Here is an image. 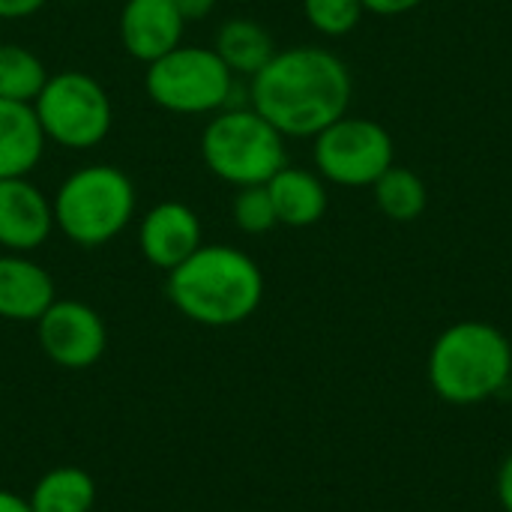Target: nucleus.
Masks as SVG:
<instances>
[{
  "label": "nucleus",
  "mask_w": 512,
  "mask_h": 512,
  "mask_svg": "<svg viewBox=\"0 0 512 512\" xmlns=\"http://www.w3.org/2000/svg\"><path fill=\"white\" fill-rule=\"evenodd\" d=\"M54 300V279L42 264L18 252L0 255V318L36 324Z\"/></svg>",
  "instance_id": "ddd939ff"
},
{
  "label": "nucleus",
  "mask_w": 512,
  "mask_h": 512,
  "mask_svg": "<svg viewBox=\"0 0 512 512\" xmlns=\"http://www.w3.org/2000/svg\"><path fill=\"white\" fill-rule=\"evenodd\" d=\"M510 381H512V366H510Z\"/></svg>",
  "instance_id": "bb28decb"
},
{
  "label": "nucleus",
  "mask_w": 512,
  "mask_h": 512,
  "mask_svg": "<svg viewBox=\"0 0 512 512\" xmlns=\"http://www.w3.org/2000/svg\"><path fill=\"white\" fill-rule=\"evenodd\" d=\"M498 498H501V507L512 512V453L498 471Z\"/></svg>",
  "instance_id": "393cba45"
},
{
  "label": "nucleus",
  "mask_w": 512,
  "mask_h": 512,
  "mask_svg": "<svg viewBox=\"0 0 512 512\" xmlns=\"http://www.w3.org/2000/svg\"><path fill=\"white\" fill-rule=\"evenodd\" d=\"M48 81V69L24 45L0 42V99L33 102Z\"/></svg>",
  "instance_id": "6ab92c4d"
},
{
  "label": "nucleus",
  "mask_w": 512,
  "mask_h": 512,
  "mask_svg": "<svg viewBox=\"0 0 512 512\" xmlns=\"http://www.w3.org/2000/svg\"><path fill=\"white\" fill-rule=\"evenodd\" d=\"M186 18L171 0H126L120 9V42L129 57L153 63L183 42Z\"/></svg>",
  "instance_id": "f8f14e48"
},
{
  "label": "nucleus",
  "mask_w": 512,
  "mask_h": 512,
  "mask_svg": "<svg viewBox=\"0 0 512 512\" xmlns=\"http://www.w3.org/2000/svg\"><path fill=\"white\" fill-rule=\"evenodd\" d=\"M351 72L342 57L318 45L276 51L249 78V105L285 138H315L348 114Z\"/></svg>",
  "instance_id": "f257e3e1"
},
{
  "label": "nucleus",
  "mask_w": 512,
  "mask_h": 512,
  "mask_svg": "<svg viewBox=\"0 0 512 512\" xmlns=\"http://www.w3.org/2000/svg\"><path fill=\"white\" fill-rule=\"evenodd\" d=\"M54 231V207L48 195L27 177L0 180V249L27 255Z\"/></svg>",
  "instance_id": "9b49d317"
},
{
  "label": "nucleus",
  "mask_w": 512,
  "mask_h": 512,
  "mask_svg": "<svg viewBox=\"0 0 512 512\" xmlns=\"http://www.w3.org/2000/svg\"><path fill=\"white\" fill-rule=\"evenodd\" d=\"M510 339L486 321L447 327L429 351V384L450 405H480L510 384Z\"/></svg>",
  "instance_id": "7ed1b4c3"
},
{
  "label": "nucleus",
  "mask_w": 512,
  "mask_h": 512,
  "mask_svg": "<svg viewBox=\"0 0 512 512\" xmlns=\"http://www.w3.org/2000/svg\"><path fill=\"white\" fill-rule=\"evenodd\" d=\"M201 159L213 177L237 189L258 186L288 165L285 135L252 105L222 108L201 132Z\"/></svg>",
  "instance_id": "39448f33"
},
{
  "label": "nucleus",
  "mask_w": 512,
  "mask_h": 512,
  "mask_svg": "<svg viewBox=\"0 0 512 512\" xmlns=\"http://www.w3.org/2000/svg\"><path fill=\"white\" fill-rule=\"evenodd\" d=\"M201 240V219L183 201H159L144 213L138 228V246L144 258L165 273L180 267L192 252H198L204 246Z\"/></svg>",
  "instance_id": "9d476101"
},
{
  "label": "nucleus",
  "mask_w": 512,
  "mask_h": 512,
  "mask_svg": "<svg viewBox=\"0 0 512 512\" xmlns=\"http://www.w3.org/2000/svg\"><path fill=\"white\" fill-rule=\"evenodd\" d=\"M267 192L273 198L279 225H288V228H309L321 222L330 204L324 177L297 165L279 168L267 180Z\"/></svg>",
  "instance_id": "2eb2a0df"
},
{
  "label": "nucleus",
  "mask_w": 512,
  "mask_h": 512,
  "mask_svg": "<svg viewBox=\"0 0 512 512\" xmlns=\"http://www.w3.org/2000/svg\"><path fill=\"white\" fill-rule=\"evenodd\" d=\"M0 512H33L30 510V501H24L21 495L9 492V489H0Z\"/></svg>",
  "instance_id": "a878e982"
},
{
  "label": "nucleus",
  "mask_w": 512,
  "mask_h": 512,
  "mask_svg": "<svg viewBox=\"0 0 512 512\" xmlns=\"http://www.w3.org/2000/svg\"><path fill=\"white\" fill-rule=\"evenodd\" d=\"M312 156L324 180L360 189L396 165V144L381 123L345 114L315 135Z\"/></svg>",
  "instance_id": "6e6552de"
},
{
  "label": "nucleus",
  "mask_w": 512,
  "mask_h": 512,
  "mask_svg": "<svg viewBox=\"0 0 512 512\" xmlns=\"http://www.w3.org/2000/svg\"><path fill=\"white\" fill-rule=\"evenodd\" d=\"M144 90L153 105L171 114H216L231 99L234 72L213 48L180 42L159 60L147 63Z\"/></svg>",
  "instance_id": "423d86ee"
},
{
  "label": "nucleus",
  "mask_w": 512,
  "mask_h": 512,
  "mask_svg": "<svg viewBox=\"0 0 512 512\" xmlns=\"http://www.w3.org/2000/svg\"><path fill=\"white\" fill-rule=\"evenodd\" d=\"M213 51L222 57V63L243 78H252L255 72H261L273 54L279 51L270 30L255 21V18H228L219 30H216V42Z\"/></svg>",
  "instance_id": "dca6fc26"
},
{
  "label": "nucleus",
  "mask_w": 512,
  "mask_h": 512,
  "mask_svg": "<svg viewBox=\"0 0 512 512\" xmlns=\"http://www.w3.org/2000/svg\"><path fill=\"white\" fill-rule=\"evenodd\" d=\"M33 111L51 144L66 150H93L111 132L114 108L108 90L81 69L48 75L33 99Z\"/></svg>",
  "instance_id": "0eeeda50"
},
{
  "label": "nucleus",
  "mask_w": 512,
  "mask_h": 512,
  "mask_svg": "<svg viewBox=\"0 0 512 512\" xmlns=\"http://www.w3.org/2000/svg\"><path fill=\"white\" fill-rule=\"evenodd\" d=\"M48 0H0V18L3 21H18L36 15Z\"/></svg>",
  "instance_id": "4be33fe9"
},
{
  "label": "nucleus",
  "mask_w": 512,
  "mask_h": 512,
  "mask_svg": "<svg viewBox=\"0 0 512 512\" xmlns=\"http://www.w3.org/2000/svg\"><path fill=\"white\" fill-rule=\"evenodd\" d=\"M372 192H375L378 210L393 222H414L423 216V210L429 204V192H426V183L420 180V174H414L411 168H402V165H390L372 183Z\"/></svg>",
  "instance_id": "a211bd4d"
},
{
  "label": "nucleus",
  "mask_w": 512,
  "mask_h": 512,
  "mask_svg": "<svg viewBox=\"0 0 512 512\" xmlns=\"http://www.w3.org/2000/svg\"><path fill=\"white\" fill-rule=\"evenodd\" d=\"M45 144L48 138L33 102L0 99V180L30 177V171L42 162Z\"/></svg>",
  "instance_id": "4468645a"
},
{
  "label": "nucleus",
  "mask_w": 512,
  "mask_h": 512,
  "mask_svg": "<svg viewBox=\"0 0 512 512\" xmlns=\"http://www.w3.org/2000/svg\"><path fill=\"white\" fill-rule=\"evenodd\" d=\"M54 228L84 249L111 243L135 216L138 195L126 171L117 165H84L72 171L51 198Z\"/></svg>",
  "instance_id": "20e7f679"
},
{
  "label": "nucleus",
  "mask_w": 512,
  "mask_h": 512,
  "mask_svg": "<svg viewBox=\"0 0 512 512\" xmlns=\"http://www.w3.org/2000/svg\"><path fill=\"white\" fill-rule=\"evenodd\" d=\"M363 0H303L306 21L324 36H345L363 18Z\"/></svg>",
  "instance_id": "412c9836"
},
{
  "label": "nucleus",
  "mask_w": 512,
  "mask_h": 512,
  "mask_svg": "<svg viewBox=\"0 0 512 512\" xmlns=\"http://www.w3.org/2000/svg\"><path fill=\"white\" fill-rule=\"evenodd\" d=\"M168 300L201 327H237L264 300V273L234 246H201L168 273Z\"/></svg>",
  "instance_id": "f03ea898"
},
{
  "label": "nucleus",
  "mask_w": 512,
  "mask_h": 512,
  "mask_svg": "<svg viewBox=\"0 0 512 512\" xmlns=\"http://www.w3.org/2000/svg\"><path fill=\"white\" fill-rule=\"evenodd\" d=\"M231 216H234V225L246 234H267L279 225L267 183L240 186L234 201H231Z\"/></svg>",
  "instance_id": "aec40b11"
},
{
  "label": "nucleus",
  "mask_w": 512,
  "mask_h": 512,
  "mask_svg": "<svg viewBox=\"0 0 512 512\" xmlns=\"http://www.w3.org/2000/svg\"><path fill=\"white\" fill-rule=\"evenodd\" d=\"M177 6V12L186 18V21H198V18H207L216 6V0H171Z\"/></svg>",
  "instance_id": "b1692460"
},
{
  "label": "nucleus",
  "mask_w": 512,
  "mask_h": 512,
  "mask_svg": "<svg viewBox=\"0 0 512 512\" xmlns=\"http://www.w3.org/2000/svg\"><path fill=\"white\" fill-rule=\"evenodd\" d=\"M33 512H93L96 480L84 468H54L30 492Z\"/></svg>",
  "instance_id": "f3484780"
},
{
  "label": "nucleus",
  "mask_w": 512,
  "mask_h": 512,
  "mask_svg": "<svg viewBox=\"0 0 512 512\" xmlns=\"http://www.w3.org/2000/svg\"><path fill=\"white\" fill-rule=\"evenodd\" d=\"M42 354L63 369H87L108 348V330L99 312L81 300H54L36 321Z\"/></svg>",
  "instance_id": "1a4fd4ad"
},
{
  "label": "nucleus",
  "mask_w": 512,
  "mask_h": 512,
  "mask_svg": "<svg viewBox=\"0 0 512 512\" xmlns=\"http://www.w3.org/2000/svg\"><path fill=\"white\" fill-rule=\"evenodd\" d=\"M420 3H426V0H363V9L375 12V15H405V12L417 9Z\"/></svg>",
  "instance_id": "5701e85b"
}]
</instances>
